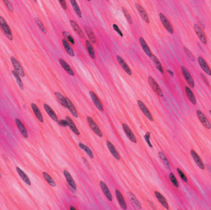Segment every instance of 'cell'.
<instances>
[{"instance_id":"cell-1","label":"cell","mask_w":211,"mask_h":210,"mask_svg":"<svg viewBox=\"0 0 211 210\" xmlns=\"http://www.w3.org/2000/svg\"><path fill=\"white\" fill-rule=\"evenodd\" d=\"M0 25H1V31L4 34V35L9 39L10 40V41H12L13 38L10 29L8 25H7L6 21H5L4 18L1 16L0 17Z\"/></svg>"},{"instance_id":"cell-2","label":"cell","mask_w":211,"mask_h":210,"mask_svg":"<svg viewBox=\"0 0 211 210\" xmlns=\"http://www.w3.org/2000/svg\"><path fill=\"white\" fill-rule=\"evenodd\" d=\"M181 70H182L183 74V77H184L186 81L191 87L194 88L195 87V82H194V79H193V77L191 75L189 71L183 66L181 67Z\"/></svg>"},{"instance_id":"cell-3","label":"cell","mask_w":211,"mask_h":210,"mask_svg":"<svg viewBox=\"0 0 211 210\" xmlns=\"http://www.w3.org/2000/svg\"><path fill=\"white\" fill-rule=\"evenodd\" d=\"M148 81L150 85L151 86L153 91L159 96L163 97V93L159 87V85L156 82V81L154 80V79L152 77H149Z\"/></svg>"},{"instance_id":"cell-4","label":"cell","mask_w":211,"mask_h":210,"mask_svg":"<svg viewBox=\"0 0 211 210\" xmlns=\"http://www.w3.org/2000/svg\"><path fill=\"white\" fill-rule=\"evenodd\" d=\"M87 119L88 124L89 125L91 129L93 130V132L99 137H102V132H101V130L99 129V127L98 126L96 123L94 122V120L89 116L87 117Z\"/></svg>"},{"instance_id":"cell-5","label":"cell","mask_w":211,"mask_h":210,"mask_svg":"<svg viewBox=\"0 0 211 210\" xmlns=\"http://www.w3.org/2000/svg\"><path fill=\"white\" fill-rule=\"evenodd\" d=\"M159 15H160V20L161 21L162 23L165 28L169 33L173 34L174 33V30L169 21H168L167 18L165 16V15L162 13H160Z\"/></svg>"},{"instance_id":"cell-6","label":"cell","mask_w":211,"mask_h":210,"mask_svg":"<svg viewBox=\"0 0 211 210\" xmlns=\"http://www.w3.org/2000/svg\"><path fill=\"white\" fill-rule=\"evenodd\" d=\"M197 115L198 116L199 119L201 123L203 124V126L205 127V128L208 129H210L211 128V123H210L208 120L207 118V117L205 116L204 114L202 113V111L200 110H197L196 111Z\"/></svg>"},{"instance_id":"cell-7","label":"cell","mask_w":211,"mask_h":210,"mask_svg":"<svg viewBox=\"0 0 211 210\" xmlns=\"http://www.w3.org/2000/svg\"><path fill=\"white\" fill-rule=\"evenodd\" d=\"M194 29H195V31L196 33L197 36H198L199 38L202 41L204 44H207V38L205 37V34H204V31L202 28L200 27L197 24H195L194 25Z\"/></svg>"},{"instance_id":"cell-8","label":"cell","mask_w":211,"mask_h":210,"mask_svg":"<svg viewBox=\"0 0 211 210\" xmlns=\"http://www.w3.org/2000/svg\"><path fill=\"white\" fill-rule=\"evenodd\" d=\"M138 105L141 110L144 113V114L145 115L146 117L150 121H153V118L152 114H151V113H150L145 105L144 104V102H141L140 100H138Z\"/></svg>"},{"instance_id":"cell-9","label":"cell","mask_w":211,"mask_h":210,"mask_svg":"<svg viewBox=\"0 0 211 210\" xmlns=\"http://www.w3.org/2000/svg\"><path fill=\"white\" fill-rule=\"evenodd\" d=\"M13 66L15 69V70L20 76L22 77L25 76V73L23 71L22 67L20 65L18 61L14 57H12L10 58Z\"/></svg>"},{"instance_id":"cell-10","label":"cell","mask_w":211,"mask_h":210,"mask_svg":"<svg viewBox=\"0 0 211 210\" xmlns=\"http://www.w3.org/2000/svg\"><path fill=\"white\" fill-rule=\"evenodd\" d=\"M123 130L126 135L127 136L128 138H129L130 140L133 143H137V140L136 139L135 136V135L132 131V130L129 128V126L125 123H123Z\"/></svg>"},{"instance_id":"cell-11","label":"cell","mask_w":211,"mask_h":210,"mask_svg":"<svg viewBox=\"0 0 211 210\" xmlns=\"http://www.w3.org/2000/svg\"><path fill=\"white\" fill-rule=\"evenodd\" d=\"M135 7L143 20L147 23H149L150 20L148 15L147 13H146L145 10L144 9V8L140 4H135Z\"/></svg>"},{"instance_id":"cell-12","label":"cell","mask_w":211,"mask_h":210,"mask_svg":"<svg viewBox=\"0 0 211 210\" xmlns=\"http://www.w3.org/2000/svg\"><path fill=\"white\" fill-rule=\"evenodd\" d=\"M117 61L119 63L120 65H121V67L123 68V70L125 71V72H126L129 75H131L132 72L131 70L129 68V66L127 65L126 62L124 61V60L122 58L120 55H117Z\"/></svg>"},{"instance_id":"cell-13","label":"cell","mask_w":211,"mask_h":210,"mask_svg":"<svg viewBox=\"0 0 211 210\" xmlns=\"http://www.w3.org/2000/svg\"><path fill=\"white\" fill-rule=\"evenodd\" d=\"M191 154L192 156L194 159L195 162L200 168L202 170H204L205 166H204V164H203V161H202L199 156L197 155L196 152L194 150L191 151Z\"/></svg>"},{"instance_id":"cell-14","label":"cell","mask_w":211,"mask_h":210,"mask_svg":"<svg viewBox=\"0 0 211 210\" xmlns=\"http://www.w3.org/2000/svg\"><path fill=\"white\" fill-rule=\"evenodd\" d=\"M100 185L103 191V194H105V196L106 197L107 199L109 201H111V202L113 201L112 195H111L110 191L109 190L107 186L106 185V183L103 182L101 181L100 182Z\"/></svg>"},{"instance_id":"cell-15","label":"cell","mask_w":211,"mask_h":210,"mask_svg":"<svg viewBox=\"0 0 211 210\" xmlns=\"http://www.w3.org/2000/svg\"><path fill=\"white\" fill-rule=\"evenodd\" d=\"M115 194H116V198H117V200L118 201L120 206H121V207L123 210H126V202H125L121 192H120L117 189L115 191Z\"/></svg>"},{"instance_id":"cell-16","label":"cell","mask_w":211,"mask_h":210,"mask_svg":"<svg viewBox=\"0 0 211 210\" xmlns=\"http://www.w3.org/2000/svg\"><path fill=\"white\" fill-rule=\"evenodd\" d=\"M91 97L92 98L94 103L97 106V108L101 111H104L103 106L102 103L100 102V100H99L97 96V95L93 92H90Z\"/></svg>"},{"instance_id":"cell-17","label":"cell","mask_w":211,"mask_h":210,"mask_svg":"<svg viewBox=\"0 0 211 210\" xmlns=\"http://www.w3.org/2000/svg\"><path fill=\"white\" fill-rule=\"evenodd\" d=\"M154 194L156 195L157 200L162 204V206H163V207H164L165 209H167V210L169 209V205H168V203H167L166 199L165 198V197L160 193L157 192V191L154 192Z\"/></svg>"},{"instance_id":"cell-18","label":"cell","mask_w":211,"mask_h":210,"mask_svg":"<svg viewBox=\"0 0 211 210\" xmlns=\"http://www.w3.org/2000/svg\"><path fill=\"white\" fill-rule=\"evenodd\" d=\"M44 109L46 111L48 114L49 115L50 117L51 118L53 121L55 122H58V118H57V115L55 113V111L52 109V108L50 107V106L47 105V104H44L43 105Z\"/></svg>"},{"instance_id":"cell-19","label":"cell","mask_w":211,"mask_h":210,"mask_svg":"<svg viewBox=\"0 0 211 210\" xmlns=\"http://www.w3.org/2000/svg\"><path fill=\"white\" fill-rule=\"evenodd\" d=\"M107 144L109 151L110 152L111 155H113V156L114 157L115 159L117 160H119L120 159V156L118 152H117V150L115 148L114 145L110 141L107 142Z\"/></svg>"},{"instance_id":"cell-20","label":"cell","mask_w":211,"mask_h":210,"mask_svg":"<svg viewBox=\"0 0 211 210\" xmlns=\"http://www.w3.org/2000/svg\"><path fill=\"white\" fill-rule=\"evenodd\" d=\"M198 62L202 69L205 72V73H207L208 75H211V72L210 68L207 64L205 60L201 56H199L198 57Z\"/></svg>"},{"instance_id":"cell-21","label":"cell","mask_w":211,"mask_h":210,"mask_svg":"<svg viewBox=\"0 0 211 210\" xmlns=\"http://www.w3.org/2000/svg\"><path fill=\"white\" fill-rule=\"evenodd\" d=\"M139 42L141 47L143 48L144 52H145V54L148 56L149 57H151L153 54L151 52V50L150 49L148 44L146 43L145 40L143 38V37H140Z\"/></svg>"},{"instance_id":"cell-22","label":"cell","mask_w":211,"mask_h":210,"mask_svg":"<svg viewBox=\"0 0 211 210\" xmlns=\"http://www.w3.org/2000/svg\"><path fill=\"white\" fill-rule=\"evenodd\" d=\"M59 63H60L61 65L62 66V67L64 69V70L66 71L70 75L74 76V72L73 70L72 69L71 66L68 64L67 63L65 62V61L63 59H60Z\"/></svg>"},{"instance_id":"cell-23","label":"cell","mask_w":211,"mask_h":210,"mask_svg":"<svg viewBox=\"0 0 211 210\" xmlns=\"http://www.w3.org/2000/svg\"><path fill=\"white\" fill-rule=\"evenodd\" d=\"M15 122L18 128L20 130V132L21 134L23 135L25 138H27L28 137V133L25 127V126L23 125V123H22L20 120L16 118L15 119Z\"/></svg>"},{"instance_id":"cell-24","label":"cell","mask_w":211,"mask_h":210,"mask_svg":"<svg viewBox=\"0 0 211 210\" xmlns=\"http://www.w3.org/2000/svg\"><path fill=\"white\" fill-rule=\"evenodd\" d=\"M70 23L72 25V27L73 28L74 31H76L78 35L82 38H85V34H84L83 31L82 30V29L80 28V26L78 25V24L76 22L73 20H70Z\"/></svg>"},{"instance_id":"cell-25","label":"cell","mask_w":211,"mask_h":210,"mask_svg":"<svg viewBox=\"0 0 211 210\" xmlns=\"http://www.w3.org/2000/svg\"><path fill=\"white\" fill-rule=\"evenodd\" d=\"M185 90H186V94L187 97L188 98L189 101H190L193 105H195L196 104V100L194 95V93L190 89L188 86H186L185 87Z\"/></svg>"},{"instance_id":"cell-26","label":"cell","mask_w":211,"mask_h":210,"mask_svg":"<svg viewBox=\"0 0 211 210\" xmlns=\"http://www.w3.org/2000/svg\"><path fill=\"white\" fill-rule=\"evenodd\" d=\"M65 99H66V102H67V108L70 111L72 115L76 118L78 117L77 112L76 110L74 107L73 103H72V102L70 101L68 98L65 97Z\"/></svg>"},{"instance_id":"cell-27","label":"cell","mask_w":211,"mask_h":210,"mask_svg":"<svg viewBox=\"0 0 211 210\" xmlns=\"http://www.w3.org/2000/svg\"><path fill=\"white\" fill-rule=\"evenodd\" d=\"M64 173L65 178H66V180H67V181L68 182L69 185L71 186L72 188H73V190H76V183L74 182V180H73V178H72L71 174L66 170H64Z\"/></svg>"},{"instance_id":"cell-28","label":"cell","mask_w":211,"mask_h":210,"mask_svg":"<svg viewBox=\"0 0 211 210\" xmlns=\"http://www.w3.org/2000/svg\"><path fill=\"white\" fill-rule=\"evenodd\" d=\"M66 120L67 121L69 127L73 131V132L74 134H76V135H80V132H79L78 129L77 128L76 126V124H74V122L73 121V120L68 116H66Z\"/></svg>"},{"instance_id":"cell-29","label":"cell","mask_w":211,"mask_h":210,"mask_svg":"<svg viewBox=\"0 0 211 210\" xmlns=\"http://www.w3.org/2000/svg\"><path fill=\"white\" fill-rule=\"evenodd\" d=\"M31 106L34 113L35 114L36 118L39 120V121L40 122H41V123H43V115L41 114V111L39 109V108H38L37 105L34 103H31Z\"/></svg>"},{"instance_id":"cell-30","label":"cell","mask_w":211,"mask_h":210,"mask_svg":"<svg viewBox=\"0 0 211 210\" xmlns=\"http://www.w3.org/2000/svg\"><path fill=\"white\" fill-rule=\"evenodd\" d=\"M16 170L18 173L19 174L20 177L22 178V179L23 180V181L25 182L28 185H31V183L30 180L27 176V175L25 173V172H23L18 167H16Z\"/></svg>"},{"instance_id":"cell-31","label":"cell","mask_w":211,"mask_h":210,"mask_svg":"<svg viewBox=\"0 0 211 210\" xmlns=\"http://www.w3.org/2000/svg\"><path fill=\"white\" fill-rule=\"evenodd\" d=\"M62 42H63V46L65 48L66 52H67V54L69 55H70L71 56L73 57L74 56V51H73V49H72L71 46H70V44L68 43V42L64 39H63Z\"/></svg>"},{"instance_id":"cell-32","label":"cell","mask_w":211,"mask_h":210,"mask_svg":"<svg viewBox=\"0 0 211 210\" xmlns=\"http://www.w3.org/2000/svg\"><path fill=\"white\" fill-rule=\"evenodd\" d=\"M150 58L154 64V65L156 66V68L158 69V71H160L161 73H164V70L162 69V66L159 60L158 59V58L153 55H152Z\"/></svg>"},{"instance_id":"cell-33","label":"cell","mask_w":211,"mask_h":210,"mask_svg":"<svg viewBox=\"0 0 211 210\" xmlns=\"http://www.w3.org/2000/svg\"><path fill=\"white\" fill-rule=\"evenodd\" d=\"M55 96L57 98V100L59 101V102L65 108H67V105L66 102L65 97L63 96L61 93H55Z\"/></svg>"},{"instance_id":"cell-34","label":"cell","mask_w":211,"mask_h":210,"mask_svg":"<svg viewBox=\"0 0 211 210\" xmlns=\"http://www.w3.org/2000/svg\"><path fill=\"white\" fill-rule=\"evenodd\" d=\"M85 30L88 34V37L89 38L91 42L94 44L96 43V38H95V35H94V34L93 33L90 27L85 26Z\"/></svg>"},{"instance_id":"cell-35","label":"cell","mask_w":211,"mask_h":210,"mask_svg":"<svg viewBox=\"0 0 211 210\" xmlns=\"http://www.w3.org/2000/svg\"><path fill=\"white\" fill-rule=\"evenodd\" d=\"M86 46L88 50V53L89 54L90 57L93 59H94L95 58V52L93 48L92 44L88 40L86 41Z\"/></svg>"},{"instance_id":"cell-36","label":"cell","mask_w":211,"mask_h":210,"mask_svg":"<svg viewBox=\"0 0 211 210\" xmlns=\"http://www.w3.org/2000/svg\"><path fill=\"white\" fill-rule=\"evenodd\" d=\"M79 146L80 147V148L82 149V150H84L85 152L87 153V155L91 159L94 158V155H93V152H92V151H91L90 149L88 147V146H86V145H85V144L81 143H79Z\"/></svg>"},{"instance_id":"cell-37","label":"cell","mask_w":211,"mask_h":210,"mask_svg":"<svg viewBox=\"0 0 211 210\" xmlns=\"http://www.w3.org/2000/svg\"><path fill=\"white\" fill-rule=\"evenodd\" d=\"M70 1L71 4H72L73 7V8L74 9V10L76 11V14H77L79 17L81 18V12L79 6H78V4L77 3L76 1H75V0H70Z\"/></svg>"},{"instance_id":"cell-38","label":"cell","mask_w":211,"mask_h":210,"mask_svg":"<svg viewBox=\"0 0 211 210\" xmlns=\"http://www.w3.org/2000/svg\"><path fill=\"white\" fill-rule=\"evenodd\" d=\"M12 73H13L15 79L16 80L18 84L20 87V89L22 90H24V87H23V84H22V81L21 80V78H20V75L16 71H13V70L12 71Z\"/></svg>"},{"instance_id":"cell-39","label":"cell","mask_w":211,"mask_h":210,"mask_svg":"<svg viewBox=\"0 0 211 210\" xmlns=\"http://www.w3.org/2000/svg\"><path fill=\"white\" fill-rule=\"evenodd\" d=\"M43 177H44L45 180H46V181L48 183H49L50 185L52 186V187H55L56 183L55 181L53 180L51 177L50 176L49 174H48L47 173H45V172H43Z\"/></svg>"},{"instance_id":"cell-40","label":"cell","mask_w":211,"mask_h":210,"mask_svg":"<svg viewBox=\"0 0 211 210\" xmlns=\"http://www.w3.org/2000/svg\"><path fill=\"white\" fill-rule=\"evenodd\" d=\"M128 194H129L130 200L132 201V203L135 204V206L138 209H141V204L139 201L136 199L135 195H133V194L131 193H128Z\"/></svg>"},{"instance_id":"cell-41","label":"cell","mask_w":211,"mask_h":210,"mask_svg":"<svg viewBox=\"0 0 211 210\" xmlns=\"http://www.w3.org/2000/svg\"><path fill=\"white\" fill-rule=\"evenodd\" d=\"M158 153H159L160 158L162 160V161H163L165 166H166V168L170 170V165L169 162L168 161V159H167L166 156L164 155V153L162 152H159Z\"/></svg>"},{"instance_id":"cell-42","label":"cell","mask_w":211,"mask_h":210,"mask_svg":"<svg viewBox=\"0 0 211 210\" xmlns=\"http://www.w3.org/2000/svg\"><path fill=\"white\" fill-rule=\"evenodd\" d=\"M35 21L36 24L38 25L40 30H41L44 34H46V28L44 27V26L43 25V23H42V22H41L38 18H35Z\"/></svg>"},{"instance_id":"cell-43","label":"cell","mask_w":211,"mask_h":210,"mask_svg":"<svg viewBox=\"0 0 211 210\" xmlns=\"http://www.w3.org/2000/svg\"><path fill=\"white\" fill-rule=\"evenodd\" d=\"M63 34L64 37H65V38L69 42H70L73 44H74L75 43L74 39L72 37V35L68 32H67V31H64Z\"/></svg>"},{"instance_id":"cell-44","label":"cell","mask_w":211,"mask_h":210,"mask_svg":"<svg viewBox=\"0 0 211 210\" xmlns=\"http://www.w3.org/2000/svg\"><path fill=\"white\" fill-rule=\"evenodd\" d=\"M169 178L171 182H172V183H173V185H174V186L177 187V188L179 187V183L178 182L176 178H175V176H174V173H171L170 174H169Z\"/></svg>"},{"instance_id":"cell-45","label":"cell","mask_w":211,"mask_h":210,"mask_svg":"<svg viewBox=\"0 0 211 210\" xmlns=\"http://www.w3.org/2000/svg\"><path fill=\"white\" fill-rule=\"evenodd\" d=\"M122 10H123V13L125 15V17L126 18L129 23L130 24H131V25L132 24V19L131 16H130V14L128 12L126 9L125 8V7H122Z\"/></svg>"},{"instance_id":"cell-46","label":"cell","mask_w":211,"mask_h":210,"mask_svg":"<svg viewBox=\"0 0 211 210\" xmlns=\"http://www.w3.org/2000/svg\"><path fill=\"white\" fill-rule=\"evenodd\" d=\"M150 135H151L150 132H146L145 135L144 136V139H145L146 143H147V144H148L150 147L152 148L153 147V145H152V143H151V142H150Z\"/></svg>"},{"instance_id":"cell-47","label":"cell","mask_w":211,"mask_h":210,"mask_svg":"<svg viewBox=\"0 0 211 210\" xmlns=\"http://www.w3.org/2000/svg\"><path fill=\"white\" fill-rule=\"evenodd\" d=\"M4 2L5 4L6 5L8 9L11 12H13V8L12 6V4H10V1L8 0H4Z\"/></svg>"},{"instance_id":"cell-48","label":"cell","mask_w":211,"mask_h":210,"mask_svg":"<svg viewBox=\"0 0 211 210\" xmlns=\"http://www.w3.org/2000/svg\"><path fill=\"white\" fill-rule=\"evenodd\" d=\"M177 170L178 173L179 174L180 176L181 177V178L183 180V181L185 182H187V181H188L186 175L183 174L182 171H181V170L179 168L177 169Z\"/></svg>"},{"instance_id":"cell-49","label":"cell","mask_w":211,"mask_h":210,"mask_svg":"<svg viewBox=\"0 0 211 210\" xmlns=\"http://www.w3.org/2000/svg\"><path fill=\"white\" fill-rule=\"evenodd\" d=\"M57 123H58L59 126L64 127H66L68 126V123L67 121H66V120H60L57 122Z\"/></svg>"},{"instance_id":"cell-50","label":"cell","mask_w":211,"mask_h":210,"mask_svg":"<svg viewBox=\"0 0 211 210\" xmlns=\"http://www.w3.org/2000/svg\"><path fill=\"white\" fill-rule=\"evenodd\" d=\"M184 50H185V52H186L187 55L188 56V57L192 61L195 60V58H194V56L187 48L184 47Z\"/></svg>"},{"instance_id":"cell-51","label":"cell","mask_w":211,"mask_h":210,"mask_svg":"<svg viewBox=\"0 0 211 210\" xmlns=\"http://www.w3.org/2000/svg\"><path fill=\"white\" fill-rule=\"evenodd\" d=\"M113 27L115 31L119 34L121 37H123V34L122 33V31L120 30V29L119 28L118 26L116 24H114L113 25Z\"/></svg>"},{"instance_id":"cell-52","label":"cell","mask_w":211,"mask_h":210,"mask_svg":"<svg viewBox=\"0 0 211 210\" xmlns=\"http://www.w3.org/2000/svg\"><path fill=\"white\" fill-rule=\"evenodd\" d=\"M59 1L60 4L61 5L62 8L64 10H66L67 9V5H66V1H65V0H59Z\"/></svg>"},{"instance_id":"cell-53","label":"cell","mask_w":211,"mask_h":210,"mask_svg":"<svg viewBox=\"0 0 211 210\" xmlns=\"http://www.w3.org/2000/svg\"><path fill=\"white\" fill-rule=\"evenodd\" d=\"M201 76L202 79H203V81H204L206 84L207 85L208 87H210L209 81H208L207 78V77L205 76V75L204 74H203V73H201Z\"/></svg>"},{"instance_id":"cell-54","label":"cell","mask_w":211,"mask_h":210,"mask_svg":"<svg viewBox=\"0 0 211 210\" xmlns=\"http://www.w3.org/2000/svg\"><path fill=\"white\" fill-rule=\"evenodd\" d=\"M82 160H83V161H84V164H85V165H86V167H88V168L89 169H90V167L89 164H88V162H87V160H86V159H85V158H82Z\"/></svg>"},{"instance_id":"cell-55","label":"cell","mask_w":211,"mask_h":210,"mask_svg":"<svg viewBox=\"0 0 211 210\" xmlns=\"http://www.w3.org/2000/svg\"><path fill=\"white\" fill-rule=\"evenodd\" d=\"M167 72L169 73L170 75L171 76L173 77L174 76V73H173L172 71H170V70H167Z\"/></svg>"},{"instance_id":"cell-56","label":"cell","mask_w":211,"mask_h":210,"mask_svg":"<svg viewBox=\"0 0 211 210\" xmlns=\"http://www.w3.org/2000/svg\"><path fill=\"white\" fill-rule=\"evenodd\" d=\"M70 210H76V208H74V207H73V206H71L70 207Z\"/></svg>"}]
</instances>
